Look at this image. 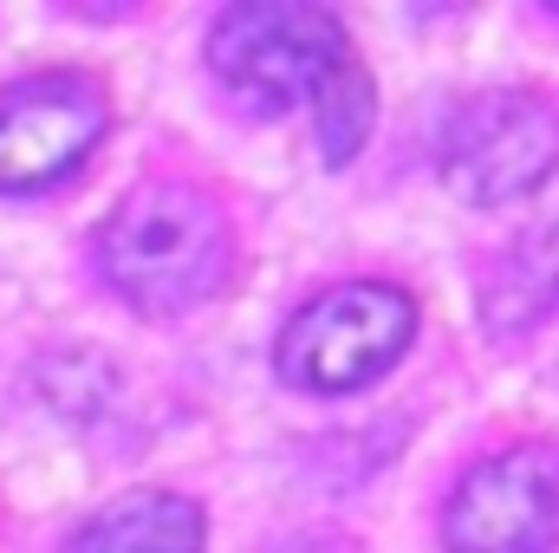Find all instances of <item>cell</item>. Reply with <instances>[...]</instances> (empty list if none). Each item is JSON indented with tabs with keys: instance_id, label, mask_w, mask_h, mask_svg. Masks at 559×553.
Instances as JSON below:
<instances>
[{
	"instance_id": "1",
	"label": "cell",
	"mask_w": 559,
	"mask_h": 553,
	"mask_svg": "<svg viewBox=\"0 0 559 553\" xmlns=\"http://www.w3.org/2000/svg\"><path fill=\"white\" fill-rule=\"evenodd\" d=\"M209 66L248 111L312 98L325 163H352L371 131V79L352 66L345 26L325 7H228L209 33Z\"/></svg>"
},
{
	"instance_id": "2",
	"label": "cell",
	"mask_w": 559,
	"mask_h": 553,
	"mask_svg": "<svg viewBox=\"0 0 559 553\" xmlns=\"http://www.w3.org/2000/svg\"><path fill=\"white\" fill-rule=\"evenodd\" d=\"M228 222L182 183H150L98 228V268L138 313H189L228 280Z\"/></svg>"
},
{
	"instance_id": "3",
	"label": "cell",
	"mask_w": 559,
	"mask_h": 553,
	"mask_svg": "<svg viewBox=\"0 0 559 553\" xmlns=\"http://www.w3.org/2000/svg\"><path fill=\"white\" fill-rule=\"evenodd\" d=\"M411 332H417V306L397 286L378 280L332 286L280 332V378L299 391H358L384 365H397Z\"/></svg>"
},
{
	"instance_id": "4",
	"label": "cell",
	"mask_w": 559,
	"mask_h": 553,
	"mask_svg": "<svg viewBox=\"0 0 559 553\" xmlns=\"http://www.w3.org/2000/svg\"><path fill=\"white\" fill-rule=\"evenodd\" d=\"M554 156L559 118L534 92H481L442 131V183L475 209H501L540 189Z\"/></svg>"
},
{
	"instance_id": "5",
	"label": "cell",
	"mask_w": 559,
	"mask_h": 553,
	"mask_svg": "<svg viewBox=\"0 0 559 553\" xmlns=\"http://www.w3.org/2000/svg\"><path fill=\"white\" fill-rule=\"evenodd\" d=\"M105 138V92L79 72L20 79L0 92V189L66 183Z\"/></svg>"
},
{
	"instance_id": "6",
	"label": "cell",
	"mask_w": 559,
	"mask_h": 553,
	"mask_svg": "<svg viewBox=\"0 0 559 553\" xmlns=\"http://www.w3.org/2000/svg\"><path fill=\"white\" fill-rule=\"evenodd\" d=\"M559 534V456L508 449L462 475L442 515L449 553H540Z\"/></svg>"
},
{
	"instance_id": "7",
	"label": "cell",
	"mask_w": 559,
	"mask_h": 553,
	"mask_svg": "<svg viewBox=\"0 0 559 553\" xmlns=\"http://www.w3.org/2000/svg\"><path fill=\"white\" fill-rule=\"evenodd\" d=\"M559 306V202L501 255V268L481 286V319L495 339H514L527 326H540Z\"/></svg>"
},
{
	"instance_id": "8",
	"label": "cell",
	"mask_w": 559,
	"mask_h": 553,
	"mask_svg": "<svg viewBox=\"0 0 559 553\" xmlns=\"http://www.w3.org/2000/svg\"><path fill=\"white\" fill-rule=\"evenodd\" d=\"M66 553H202V515L182 495H124Z\"/></svg>"
},
{
	"instance_id": "9",
	"label": "cell",
	"mask_w": 559,
	"mask_h": 553,
	"mask_svg": "<svg viewBox=\"0 0 559 553\" xmlns=\"http://www.w3.org/2000/svg\"><path fill=\"white\" fill-rule=\"evenodd\" d=\"M39 391L72 416V423H85V416L105 411L111 372H105V358H92V352H59V358H46V365H39Z\"/></svg>"
},
{
	"instance_id": "10",
	"label": "cell",
	"mask_w": 559,
	"mask_h": 553,
	"mask_svg": "<svg viewBox=\"0 0 559 553\" xmlns=\"http://www.w3.org/2000/svg\"><path fill=\"white\" fill-rule=\"evenodd\" d=\"M274 553H352L345 541H325V534H306V541H286V548H274Z\"/></svg>"
}]
</instances>
